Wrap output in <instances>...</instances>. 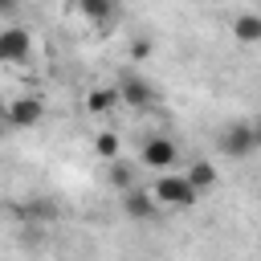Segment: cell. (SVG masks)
Segmentation results:
<instances>
[{"mask_svg":"<svg viewBox=\"0 0 261 261\" xmlns=\"http://www.w3.org/2000/svg\"><path fill=\"white\" fill-rule=\"evenodd\" d=\"M151 196L159 200V208H192L200 192L192 188L188 175H179V171L171 167V171H159V179L151 184Z\"/></svg>","mask_w":261,"mask_h":261,"instance_id":"6da1fadb","label":"cell"},{"mask_svg":"<svg viewBox=\"0 0 261 261\" xmlns=\"http://www.w3.org/2000/svg\"><path fill=\"white\" fill-rule=\"evenodd\" d=\"M41 118H45V102L37 94H20V98H12L0 110V122L4 126H37Z\"/></svg>","mask_w":261,"mask_h":261,"instance_id":"7a4b0ae2","label":"cell"},{"mask_svg":"<svg viewBox=\"0 0 261 261\" xmlns=\"http://www.w3.org/2000/svg\"><path fill=\"white\" fill-rule=\"evenodd\" d=\"M139 163L151 167V171H171V167L179 163V147H175L171 139H163V135H151V139L143 143V151H139Z\"/></svg>","mask_w":261,"mask_h":261,"instance_id":"3957f363","label":"cell"},{"mask_svg":"<svg viewBox=\"0 0 261 261\" xmlns=\"http://www.w3.org/2000/svg\"><path fill=\"white\" fill-rule=\"evenodd\" d=\"M114 90H118V102H126L130 110H147V106H155V98H159L155 86H151L147 77H139V73H122Z\"/></svg>","mask_w":261,"mask_h":261,"instance_id":"277c9868","label":"cell"},{"mask_svg":"<svg viewBox=\"0 0 261 261\" xmlns=\"http://www.w3.org/2000/svg\"><path fill=\"white\" fill-rule=\"evenodd\" d=\"M220 151H224L228 159H249V155L257 151L249 122H228V126L220 130Z\"/></svg>","mask_w":261,"mask_h":261,"instance_id":"5b68a950","label":"cell"},{"mask_svg":"<svg viewBox=\"0 0 261 261\" xmlns=\"http://www.w3.org/2000/svg\"><path fill=\"white\" fill-rule=\"evenodd\" d=\"M122 212L130 216V220H155L159 216V200L151 196V188H126L122 192Z\"/></svg>","mask_w":261,"mask_h":261,"instance_id":"8992f818","label":"cell"},{"mask_svg":"<svg viewBox=\"0 0 261 261\" xmlns=\"http://www.w3.org/2000/svg\"><path fill=\"white\" fill-rule=\"evenodd\" d=\"M33 53V37L29 29H0V61H29Z\"/></svg>","mask_w":261,"mask_h":261,"instance_id":"52a82bcc","label":"cell"},{"mask_svg":"<svg viewBox=\"0 0 261 261\" xmlns=\"http://www.w3.org/2000/svg\"><path fill=\"white\" fill-rule=\"evenodd\" d=\"M232 37L241 45H261V12H241L232 16Z\"/></svg>","mask_w":261,"mask_h":261,"instance_id":"ba28073f","label":"cell"},{"mask_svg":"<svg viewBox=\"0 0 261 261\" xmlns=\"http://www.w3.org/2000/svg\"><path fill=\"white\" fill-rule=\"evenodd\" d=\"M118 106V90L114 86H94L90 94H86V110L90 114H106V110H114Z\"/></svg>","mask_w":261,"mask_h":261,"instance_id":"9c48e42d","label":"cell"},{"mask_svg":"<svg viewBox=\"0 0 261 261\" xmlns=\"http://www.w3.org/2000/svg\"><path fill=\"white\" fill-rule=\"evenodd\" d=\"M73 4H77L94 24H106V20L118 12V0H73Z\"/></svg>","mask_w":261,"mask_h":261,"instance_id":"30bf717a","label":"cell"},{"mask_svg":"<svg viewBox=\"0 0 261 261\" xmlns=\"http://www.w3.org/2000/svg\"><path fill=\"white\" fill-rule=\"evenodd\" d=\"M184 175L192 179V188H196V192H208V188L216 184V167H212L208 159H196V163H192V167H188Z\"/></svg>","mask_w":261,"mask_h":261,"instance_id":"8fae6325","label":"cell"},{"mask_svg":"<svg viewBox=\"0 0 261 261\" xmlns=\"http://www.w3.org/2000/svg\"><path fill=\"white\" fill-rule=\"evenodd\" d=\"M106 179H110V188L126 192V188L135 184V171H130V163H122V159H110V171H106Z\"/></svg>","mask_w":261,"mask_h":261,"instance_id":"7c38bea8","label":"cell"},{"mask_svg":"<svg viewBox=\"0 0 261 261\" xmlns=\"http://www.w3.org/2000/svg\"><path fill=\"white\" fill-rule=\"evenodd\" d=\"M94 151L110 163V159H118V135H110V130H102L98 139H94Z\"/></svg>","mask_w":261,"mask_h":261,"instance_id":"4fadbf2b","label":"cell"},{"mask_svg":"<svg viewBox=\"0 0 261 261\" xmlns=\"http://www.w3.org/2000/svg\"><path fill=\"white\" fill-rule=\"evenodd\" d=\"M24 212H29V216H53L57 208H53V204H45V200H33V204H29Z\"/></svg>","mask_w":261,"mask_h":261,"instance_id":"5bb4252c","label":"cell"},{"mask_svg":"<svg viewBox=\"0 0 261 261\" xmlns=\"http://www.w3.org/2000/svg\"><path fill=\"white\" fill-rule=\"evenodd\" d=\"M147 53H151V45H147V41H135V45H130V57H135V61H143Z\"/></svg>","mask_w":261,"mask_h":261,"instance_id":"9a60e30c","label":"cell"},{"mask_svg":"<svg viewBox=\"0 0 261 261\" xmlns=\"http://www.w3.org/2000/svg\"><path fill=\"white\" fill-rule=\"evenodd\" d=\"M20 8V0H0V16H12Z\"/></svg>","mask_w":261,"mask_h":261,"instance_id":"2e32d148","label":"cell"},{"mask_svg":"<svg viewBox=\"0 0 261 261\" xmlns=\"http://www.w3.org/2000/svg\"><path fill=\"white\" fill-rule=\"evenodd\" d=\"M249 130H253V143H257V147H261V114H257V118H253V122H249Z\"/></svg>","mask_w":261,"mask_h":261,"instance_id":"e0dca14e","label":"cell"},{"mask_svg":"<svg viewBox=\"0 0 261 261\" xmlns=\"http://www.w3.org/2000/svg\"><path fill=\"white\" fill-rule=\"evenodd\" d=\"M0 135H4V122H0Z\"/></svg>","mask_w":261,"mask_h":261,"instance_id":"ac0fdd59","label":"cell"}]
</instances>
